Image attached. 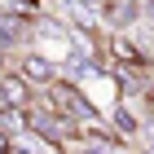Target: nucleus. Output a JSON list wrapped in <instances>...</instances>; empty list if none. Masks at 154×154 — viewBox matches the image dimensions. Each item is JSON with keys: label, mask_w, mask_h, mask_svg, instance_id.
<instances>
[{"label": "nucleus", "mask_w": 154, "mask_h": 154, "mask_svg": "<svg viewBox=\"0 0 154 154\" xmlns=\"http://www.w3.org/2000/svg\"><path fill=\"white\" fill-rule=\"evenodd\" d=\"M9 5V13H18V18H31V13H40V0H5Z\"/></svg>", "instance_id": "4"}, {"label": "nucleus", "mask_w": 154, "mask_h": 154, "mask_svg": "<svg viewBox=\"0 0 154 154\" xmlns=\"http://www.w3.org/2000/svg\"><path fill=\"white\" fill-rule=\"evenodd\" d=\"M141 18H145V22H154V0H141Z\"/></svg>", "instance_id": "6"}, {"label": "nucleus", "mask_w": 154, "mask_h": 154, "mask_svg": "<svg viewBox=\"0 0 154 154\" xmlns=\"http://www.w3.org/2000/svg\"><path fill=\"white\" fill-rule=\"evenodd\" d=\"M31 97H35V88H31L18 71H0V106L26 110V106H31Z\"/></svg>", "instance_id": "2"}, {"label": "nucleus", "mask_w": 154, "mask_h": 154, "mask_svg": "<svg viewBox=\"0 0 154 154\" xmlns=\"http://www.w3.org/2000/svg\"><path fill=\"white\" fill-rule=\"evenodd\" d=\"M141 115H137V110H132V101L128 97H123V101H119V110H115V137L119 141H137V137H141Z\"/></svg>", "instance_id": "3"}, {"label": "nucleus", "mask_w": 154, "mask_h": 154, "mask_svg": "<svg viewBox=\"0 0 154 154\" xmlns=\"http://www.w3.org/2000/svg\"><path fill=\"white\" fill-rule=\"evenodd\" d=\"M18 75H22L31 88H48V84L57 79V66H53L44 53H22V57H18Z\"/></svg>", "instance_id": "1"}, {"label": "nucleus", "mask_w": 154, "mask_h": 154, "mask_svg": "<svg viewBox=\"0 0 154 154\" xmlns=\"http://www.w3.org/2000/svg\"><path fill=\"white\" fill-rule=\"evenodd\" d=\"M9 150H13V137H9L5 128H0V154H9Z\"/></svg>", "instance_id": "5"}]
</instances>
